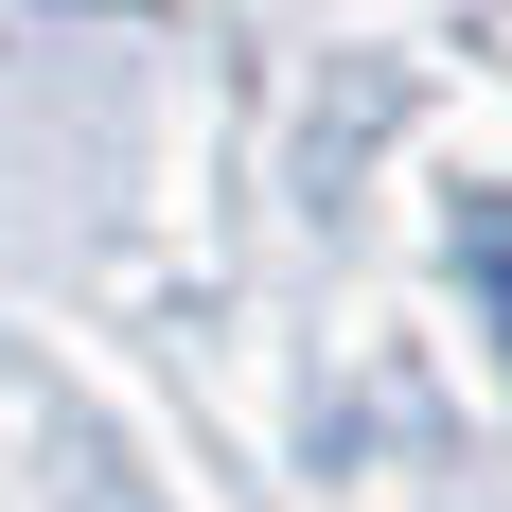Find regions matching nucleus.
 Here are the masks:
<instances>
[{"instance_id":"nucleus-1","label":"nucleus","mask_w":512,"mask_h":512,"mask_svg":"<svg viewBox=\"0 0 512 512\" xmlns=\"http://www.w3.org/2000/svg\"><path fill=\"white\" fill-rule=\"evenodd\" d=\"M460 265H477V301H495V336H512V195H477V230H460Z\"/></svg>"}]
</instances>
